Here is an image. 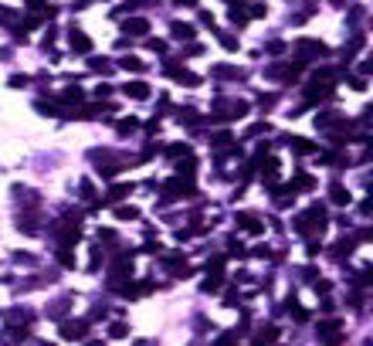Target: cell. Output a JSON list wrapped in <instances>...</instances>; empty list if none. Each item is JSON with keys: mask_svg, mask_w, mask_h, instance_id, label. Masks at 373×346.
<instances>
[{"mask_svg": "<svg viewBox=\"0 0 373 346\" xmlns=\"http://www.w3.org/2000/svg\"><path fill=\"white\" fill-rule=\"evenodd\" d=\"M234 221H237V227H241L244 234H255V238H258V234L265 231V224H261L255 214H244V210H237V217H234Z\"/></svg>", "mask_w": 373, "mask_h": 346, "instance_id": "1", "label": "cell"}, {"mask_svg": "<svg viewBox=\"0 0 373 346\" xmlns=\"http://www.w3.org/2000/svg\"><path fill=\"white\" fill-rule=\"evenodd\" d=\"M85 333H88V319H72V323L61 326V336L65 340H81Z\"/></svg>", "mask_w": 373, "mask_h": 346, "instance_id": "2", "label": "cell"}, {"mask_svg": "<svg viewBox=\"0 0 373 346\" xmlns=\"http://www.w3.org/2000/svg\"><path fill=\"white\" fill-rule=\"evenodd\" d=\"M295 51H298V58H302V65H305V58H315V55H322V51H326V44H322V41H298Z\"/></svg>", "mask_w": 373, "mask_h": 346, "instance_id": "3", "label": "cell"}, {"mask_svg": "<svg viewBox=\"0 0 373 346\" xmlns=\"http://www.w3.org/2000/svg\"><path fill=\"white\" fill-rule=\"evenodd\" d=\"M122 31H126L129 38L146 34V31H149V20H146V17H129V20H122Z\"/></svg>", "mask_w": 373, "mask_h": 346, "instance_id": "4", "label": "cell"}, {"mask_svg": "<svg viewBox=\"0 0 373 346\" xmlns=\"http://www.w3.org/2000/svg\"><path fill=\"white\" fill-rule=\"evenodd\" d=\"M122 92H126L129 99H149V85H146V81H129Z\"/></svg>", "mask_w": 373, "mask_h": 346, "instance_id": "5", "label": "cell"}, {"mask_svg": "<svg viewBox=\"0 0 373 346\" xmlns=\"http://www.w3.org/2000/svg\"><path fill=\"white\" fill-rule=\"evenodd\" d=\"M329 197H333V204H336V207H346V204H350V190H346V187H339V183H333V187H329Z\"/></svg>", "mask_w": 373, "mask_h": 346, "instance_id": "6", "label": "cell"}, {"mask_svg": "<svg viewBox=\"0 0 373 346\" xmlns=\"http://www.w3.org/2000/svg\"><path fill=\"white\" fill-rule=\"evenodd\" d=\"M298 68H285V61H278V65H272V68H265L268 78H295Z\"/></svg>", "mask_w": 373, "mask_h": 346, "instance_id": "7", "label": "cell"}, {"mask_svg": "<svg viewBox=\"0 0 373 346\" xmlns=\"http://www.w3.org/2000/svg\"><path fill=\"white\" fill-rule=\"evenodd\" d=\"M275 340H278V329H275V326H265V329L255 336V346H272Z\"/></svg>", "mask_w": 373, "mask_h": 346, "instance_id": "8", "label": "cell"}, {"mask_svg": "<svg viewBox=\"0 0 373 346\" xmlns=\"http://www.w3.org/2000/svg\"><path fill=\"white\" fill-rule=\"evenodd\" d=\"M72 48H75V51H88V48H92L88 34H81L78 27H72Z\"/></svg>", "mask_w": 373, "mask_h": 346, "instance_id": "9", "label": "cell"}, {"mask_svg": "<svg viewBox=\"0 0 373 346\" xmlns=\"http://www.w3.org/2000/svg\"><path fill=\"white\" fill-rule=\"evenodd\" d=\"M170 31H173V38H183V41H187V38H194V34H197V31H194V24H180V20H177V24H173V27H170Z\"/></svg>", "mask_w": 373, "mask_h": 346, "instance_id": "10", "label": "cell"}, {"mask_svg": "<svg viewBox=\"0 0 373 346\" xmlns=\"http://www.w3.org/2000/svg\"><path fill=\"white\" fill-rule=\"evenodd\" d=\"M34 316L31 312H3V323H10V326H20V323H31Z\"/></svg>", "mask_w": 373, "mask_h": 346, "instance_id": "11", "label": "cell"}, {"mask_svg": "<svg viewBox=\"0 0 373 346\" xmlns=\"http://www.w3.org/2000/svg\"><path fill=\"white\" fill-rule=\"evenodd\" d=\"M221 285H224V272H221V275H217V272H211V275H207V282H204L200 288H204V292H217Z\"/></svg>", "mask_w": 373, "mask_h": 346, "instance_id": "12", "label": "cell"}, {"mask_svg": "<svg viewBox=\"0 0 373 346\" xmlns=\"http://www.w3.org/2000/svg\"><path fill=\"white\" fill-rule=\"evenodd\" d=\"M129 194H133V183H119V187L109 190V201H122V197H129Z\"/></svg>", "mask_w": 373, "mask_h": 346, "instance_id": "13", "label": "cell"}, {"mask_svg": "<svg viewBox=\"0 0 373 346\" xmlns=\"http://www.w3.org/2000/svg\"><path fill=\"white\" fill-rule=\"evenodd\" d=\"M292 190H315V177H295Z\"/></svg>", "mask_w": 373, "mask_h": 346, "instance_id": "14", "label": "cell"}, {"mask_svg": "<svg viewBox=\"0 0 373 346\" xmlns=\"http://www.w3.org/2000/svg\"><path fill=\"white\" fill-rule=\"evenodd\" d=\"M278 170H282V166H278V160H268V163H265V180H268V183H272V180H278Z\"/></svg>", "mask_w": 373, "mask_h": 346, "instance_id": "15", "label": "cell"}, {"mask_svg": "<svg viewBox=\"0 0 373 346\" xmlns=\"http://www.w3.org/2000/svg\"><path fill=\"white\" fill-rule=\"evenodd\" d=\"M292 149H295V153H315V142H309V139H292Z\"/></svg>", "mask_w": 373, "mask_h": 346, "instance_id": "16", "label": "cell"}, {"mask_svg": "<svg viewBox=\"0 0 373 346\" xmlns=\"http://www.w3.org/2000/svg\"><path fill=\"white\" fill-rule=\"evenodd\" d=\"M214 75H217V78H241L244 71H241V68H221V65H217V68H214Z\"/></svg>", "mask_w": 373, "mask_h": 346, "instance_id": "17", "label": "cell"}, {"mask_svg": "<svg viewBox=\"0 0 373 346\" xmlns=\"http://www.w3.org/2000/svg\"><path fill=\"white\" fill-rule=\"evenodd\" d=\"M122 68H129V71H143L146 65H143L139 58H133V55H126V58H122Z\"/></svg>", "mask_w": 373, "mask_h": 346, "instance_id": "18", "label": "cell"}, {"mask_svg": "<svg viewBox=\"0 0 373 346\" xmlns=\"http://www.w3.org/2000/svg\"><path fill=\"white\" fill-rule=\"evenodd\" d=\"M116 217L119 221H133V217H139V210L136 207H116Z\"/></svg>", "mask_w": 373, "mask_h": 346, "instance_id": "19", "label": "cell"}, {"mask_svg": "<svg viewBox=\"0 0 373 346\" xmlns=\"http://www.w3.org/2000/svg\"><path fill=\"white\" fill-rule=\"evenodd\" d=\"M190 149H187V142H173V146H166V156H187Z\"/></svg>", "mask_w": 373, "mask_h": 346, "instance_id": "20", "label": "cell"}, {"mask_svg": "<svg viewBox=\"0 0 373 346\" xmlns=\"http://www.w3.org/2000/svg\"><path fill=\"white\" fill-rule=\"evenodd\" d=\"M350 251H353V241H339V244L333 248V255H336V258H346Z\"/></svg>", "mask_w": 373, "mask_h": 346, "instance_id": "21", "label": "cell"}, {"mask_svg": "<svg viewBox=\"0 0 373 346\" xmlns=\"http://www.w3.org/2000/svg\"><path fill=\"white\" fill-rule=\"evenodd\" d=\"M61 99H65V102H81L85 95H81V88H65V92H61Z\"/></svg>", "mask_w": 373, "mask_h": 346, "instance_id": "22", "label": "cell"}, {"mask_svg": "<svg viewBox=\"0 0 373 346\" xmlns=\"http://www.w3.org/2000/svg\"><path fill=\"white\" fill-rule=\"evenodd\" d=\"M177 78H180L183 85H200V75H194V71H180Z\"/></svg>", "mask_w": 373, "mask_h": 346, "instance_id": "23", "label": "cell"}, {"mask_svg": "<svg viewBox=\"0 0 373 346\" xmlns=\"http://www.w3.org/2000/svg\"><path fill=\"white\" fill-rule=\"evenodd\" d=\"M207 272H224V255H214V258L207 262Z\"/></svg>", "mask_w": 373, "mask_h": 346, "instance_id": "24", "label": "cell"}, {"mask_svg": "<svg viewBox=\"0 0 373 346\" xmlns=\"http://www.w3.org/2000/svg\"><path fill=\"white\" fill-rule=\"evenodd\" d=\"M261 133H268V122H255V126H248L244 136H261Z\"/></svg>", "mask_w": 373, "mask_h": 346, "instance_id": "25", "label": "cell"}, {"mask_svg": "<svg viewBox=\"0 0 373 346\" xmlns=\"http://www.w3.org/2000/svg\"><path fill=\"white\" fill-rule=\"evenodd\" d=\"M109 336H112V340H119V336H126V326H122V323H116V326H109Z\"/></svg>", "mask_w": 373, "mask_h": 346, "instance_id": "26", "label": "cell"}, {"mask_svg": "<svg viewBox=\"0 0 373 346\" xmlns=\"http://www.w3.org/2000/svg\"><path fill=\"white\" fill-rule=\"evenodd\" d=\"M221 44L227 48V51H237V41H234L231 34H221Z\"/></svg>", "mask_w": 373, "mask_h": 346, "instance_id": "27", "label": "cell"}, {"mask_svg": "<svg viewBox=\"0 0 373 346\" xmlns=\"http://www.w3.org/2000/svg\"><path fill=\"white\" fill-rule=\"evenodd\" d=\"M251 255H255V258H275V255H272V251H268V248H265V244H258V248H255V251H251Z\"/></svg>", "mask_w": 373, "mask_h": 346, "instance_id": "28", "label": "cell"}, {"mask_svg": "<svg viewBox=\"0 0 373 346\" xmlns=\"http://www.w3.org/2000/svg\"><path fill=\"white\" fill-rule=\"evenodd\" d=\"M92 68H95V71H109V61H105V58H95Z\"/></svg>", "mask_w": 373, "mask_h": 346, "instance_id": "29", "label": "cell"}, {"mask_svg": "<svg viewBox=\"0 0 373 346\" xmlns=\"http://www.w3.org/2000/svg\"><path fill=\"white\" fill-rule=\"evenodd\" d=\"M350 85H353V88H356V92H363V88H367V81H363V78H356V75H353V78H350Z\"/></svg>", "mask_w": 373, "mask_h": 346, "instance_id": "30", "label": "cell"}, {"mask_svg": "<svg viewBox=\"0 0 373 346\" xmlns=\"http://www.w3.org/2000/svg\"><path fill=\"white\" fill-rule=\"evenodd\" d=\"M268 51H272V55H278V51H285V44H282V41H272V44H268Z\"/></svg>", "mask_w": 373, "mask_h": 346, "instance_id": "31", "label": "cell"}, {"mask_svg": "<svg viewBox=\"0 0 373 346\" xmlns=\"http://www.w3.org/2000/svg\"><path fill=\"white\" fill-rule=\"evenodd\" d=\"M10 85H14V88H20V85H27V78H24V75H14V78H10Z\"/></svg>", "mask_w": 373, "mask_h": 346, "instance_id": "32", "label": "cell"}, {"mask_svg": "<svg viewBox=\"0 0 373 346\" xmlns=\"http://www.w3.org/2000/svg\"><path fill=\"white\" fill-rule=\"evenodd\" d=\"M133 129H136V122H119V133H122V136H126V133H133Z\"/></svg>", "mask_w": 373, "mask_h": 346, "instance_id": "33", "label": "cell"}, {"mask_svg": "<svg viewBox=\"0 0 373 346\" xmlns=\"http://www.w3.org/2000/svg\"><path fill=\"white\" fill-rule=\"evenodd\" d=\"M360 241H373V227H363V231H360Z\"/></svg>", "mask_w": 373, "mask_h": 346, "instance_id": "34", "label": "cell"}, {"mask_svg": "<svg viewBox=\"0 0 373 346\" xmlns=\"http://www.w3.org/2000/svg\"><path fill=\"white\" fill-rule=\"evenodd\" d=\"M360 214H373V201H363V204H360Z\"/></svg>", "mask_w": 373, "mask_h": 346, "instance_id": "35", "label": "cell"}, {"mask_svg": "<svg viewBox=\"0 0 373 346\" xmlns=\"http://www.w3.org/2000/svg\"><path fill=\"white\" fill-rule=\"evenodd\" d=\"M173 3H180V7H197V0H173Z\"/></svg>", "mask_w": 373, "mask_h": 346, "instance_id": "36", "label": "cell"}, {"mask_svg": "<svg viewBox=\"0 0 373 346\" xmlns=\"http://www.w3.org/2000/svg\"><path fill=\"white\" fill-rule=\"evenodd\" d=\"M88 346H105V343H102V340H92V343H88Z\"/></svg>", "mask_w": 373, "mask_h": 346, "instance_id": "37", "label": "cell"}, {"mask_svg": "<svg viewBox=\"0 0 373 346\" xmlns=\"http://www.w3.org/2000/svg\"><path fill=\"white\" fill-rule=\"evenodd\" d=\"M363 346H373V336H367V340H363Z\"/></svg>", "mask_w": 373, "mask_h": 346, "instance_id": "38", "label": "cell"}]
</instances>
